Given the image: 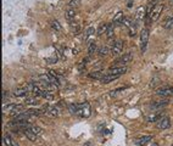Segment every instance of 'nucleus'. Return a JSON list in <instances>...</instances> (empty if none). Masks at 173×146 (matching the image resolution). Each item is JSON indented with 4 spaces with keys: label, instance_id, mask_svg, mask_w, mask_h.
I'll return each mask as SVG.
<instances>
[{
    "label": "nucleus",
    "instance_id": "nucleus-1",
    "mask_svg": "<svg viewBox=\"0 0 173 146\" xmlns=\"http://www.w3.org/2000/svg\"><path fill=\"white\" fill-rule=\"evenodd\" d=\"M68 109H70V112H71L72 115H76V116L83 117V118H89L90 115H91V109H90V105H89L88 102L70 105Z\"/></svg>",
    "mask_w": 173,
    "mask_h": 146
},
{
    "label": "nucleus",
    "instance_id": "nucleus-2",
    "mask_svg": "<svg viewBox=\"0 0 173 146\" xmlns=\"http://www.w3.org/2000/svg\"><path fill=\"white\" fill-rule=\"evenodd\" d=\"M148 43H149V29L144 28L140 33V51L144 54L148 48Z\"/></svg>",
    "mask_w": 173,
    "mask_h": 146
},
{
    "label": "nucleus",
    "instance_id": "nucleus-3",
    "mask_svg": "<svg viewBox=\"0 0 173 146\" xmlns=\"http://www.w3.org/2000/svg\"><path fill=\"white\" fill-rule=\"evenodd\" d=\"M164 9H165V6H164L162 4H157V5L153 9V12H151V15H150L151 21H157V20L160 18V16H161Z\"/></svg>",
    "mask_w": 173,
    "mask_h": 146
},
{
    "label": "nucleus",
    "instance_id": "nucleus-4",
    "mask_svg": "<svg viewBox=\"0 0 173 146\" xmlns=\"http://www.w3.org/2000/svg\"><path fill=\"white\" fill-rule=\"evenodd\" d=\"M156 128L160 129V130H165V129L171 128V121H170V118L166 117V116L162 117L160 121H157V123H156Z\"/></svg>",
    "mask_w": 173,
    "mask_h": 146
},
{
    "label": "nucleus",
    "instance_id": "nucleus-5",
    "mask_svg": "<svg viewBox=\"0 0 173 146\" xmlns=\"http://www.w3.org/2000/svg\"><path fill=\"white\" fill-rule=\"evenodd\" d=\"M127 72V67L126 66H112L109 71V74H113V76H122Z\"/></svg>",
    "mask_w": 173,
    "mask_h": 146
},
{
    "label": "nucleus",
    "instance_id": "nucleus-6",
    "mask_svg": "<svg viewBox=\"0 0 173 146\" xmlns=\"http://www.w3.org/2000/svg\"><path fill=\"white\" fill-rule=\"evenodd\" d=\"M122 49H123V41L122 40H116L111 46V52L113 55H118V54L122 52Z\"/></svg>",
    "mask_w": 173,
    "mask_h": 146
},
{
    "label": "nucleus",
    "instance_id": "nucleus-7",
    "mask_svg": "<svg viewBox=\"0 0 173 146\" xmlns=\"http://www.w3.org/2000/svg\"><path fill=\"white\" fill-rule=\"evenodd\" d=\"M43 110H44V112H45V115H48V116H50V117H57V115H59V111H57V109L56 107H54V106H49V105H45V106H43L42 107Z\"/></svg>",
    "mask_w": 173,
    "mask_h": 146
},
{
    "label": "nucleus",
    "instance_id": "nucleus-8",
    "mask_svg": "<svg viewBox=\"0 0 173 146\" xmlns=\"http://www.w3.org/2000/svg\"><path fill=\"white\" fill-rule=\"evenodd\" d=\"M156 94L160 96H164V98L173 96V87H165L162 89H159V90H156Z\"/></svg>",
    "mask_w": 173,
    "mask_h": 146
},
{
    "label": "nucleus",
    "instance_id": "nucleus-9",
    "mask_svg": "<svg viewBox=\"0 0 173 146\" xmlns=\"http://www.w3.org/2000/svg\"><path fill=\"white\" fill-rule=\"evenodd\" d=\"M132 60H133V55H132V54H126V55H123L122 57H120V60H117V61L115 62V65H118V66H124L126 63L131 62Z\"/></svg>",
    "mask_w": 173,
    "mask_h": 146
},
{
    "label": "nucleus",
    "instance_id": "nucleus-10",
    "mask_svg": "<svg viewBox=\"0 0 173 146\" xmlns=\"http://www.w3.org/2000/svg\"><path fill=\"white\" fill-rule=\"evenodd\" d=\"M170 104V101L168 100H160V101H156V102H153L151 105H150V110H160V109H162V107H165V106H167Z\"/></svg>",
    "mask_w": 173,
    "mask_h": 146
},
{
    "label": "nucleus",
    "instance_id": "nucleus-11",
    "mask_svg": "<svg viewBox=\"0 0 173 146\" xmlns=\"http://www.w3.org/2000/svg\"><path fill=\"white\" fill-rule=\"evenodd\" d=\"M145 15H146V9H145L144 6L138 7V10H137V12H135V21H137V22H139V21L144 20Z\"/></svg>",
    "mask_w": 173,
    "mask_h": 146
},
{
    "label": "nucleus",
    "instance_id": "nucleus-12",
    "mask_svg": "<svg viewBox=\"0 0 173 146\" xmlns=\"http://www.w3.org/2000/svg\"><path fill=\"white\" fill-rule=\"evenodd\" d=\"M151 139H153V135H144V137L138 138V139L135 140V144L138 146H144V145H146L149 141H151Z\"/></svg>",
    "mask_w": 173,
    "mask_h": 146
},
{
    "label": "nucleus",
    "instance_id": "nucleus-13",
    "mask_svg": "<svg viewBox=\"0 0 173 146\" xmlns=\"http://www.w3.org/2000/svg\"><path fill=\"white\" fill-rule=\"evenodd\" d=\"M123 18H124V16H123V12L122 11H118L116 15H115V17H113V26H117V24H122V21H123Z\"/></svg>",
    "mask_w": 173,
    "mask_h": 146
},
{
    "label": "nucleus",
    "instance_id": "nucleus-14",
    "mask_svg": "<svg viewBox=\"0 0 173 146\" xmlns=\"http://www.w3.org/2000/svg\"><path fill=\"white\" fill-rule=\"evenodd\" d=\"M23 134L27 137V139L28 140H31V141H37V134H34L31 129H23Z\"/></svg>",
    "mask_w": 173,
    "mask_h": 146
},
{
    "label": "nucleus",
    "instance_id": "nucleus-15",
    "mask_svg": "<svg viewBox=\"0 0 173 146\" xmlns=\"http://www.w3.org/2000/svg\"><path fill=\"white\" fill-rule=\"evenodd\" d=\"M27 91H28V88L21 87V88H17V89L13 90V95L17 96V98H21V96H24L27 94Z\"/></svg>",
    "mask_w": 173,
    "mask_h": 146
},
{
    "label": "nucleus",
    "instance_id": "nucleus-16",
    "mask_svg": "<svg viewBox=\"0 0 173 146\" xmlns=\"http://www.w3.org/2000/svg\"><path fill=\"white\" fill-rule=\"evenodd\" d=\"M2 141H4L5 146H18V144H17L12 138H10L9 135H4Z\"/></svg>",
    "mask_w": 173,
    "mask_h": 146
},
{
    "label": "nucleus",
    "instance_id": "nucleus-17",
    "mask_svg": "<svg viewBox=\"0 0 173 146\" xmlns=\"http://www.w3.org/2000/svg\"><path fill=\"white\" fill-rule=\"evenodd\" d=\"M65 16H66V18L71 22V21L75 18V16H76V10H75V7H70V9H67L66 12H65Z\"/></svg>",
    "mask_w": 173,
    "mask_h": 146
},
{
    "label": "nucleus",
    "instance_id": "nucleus-18",
    "mask_svg": "<svg viewBox=\"0 0 173 146\" xmlns=\"http://www.w3.org/2000/svg\"><path fill=\"white\" fill-rule=\"evenodd\" d=\"M118 78V76H113V74H107V76H104V78L101 79V83L102 84H107L110 82H113Z\"/></svg>",
    "mask_w": 173,
    "mask_h": 146
},
{
    "label": "nucleus",
    "instance_id": "nucleus-19",
    "mask_svg": "<svg viewBox=\"0 0 173 146\" xmlns=\"http://www.w3.org/2000/svg\"><path fill=\"white\" fill-rule=\"evenodd\" d=\"M70 28H71V32H72L73 34H78V33L81 32V26H79V23H77V22H71V23H70Z\"/></svg>",
    "mask_w": 173,
    "mask_h": 146
},
{
    "label": "nucleus",
    "instance_id": "nucleus-20",
    "mask_svg": "<svg viewBox=\"0 0 173 146\" xmlns=\"http://www.w3.org/2000/svg\"><path fill=\"white\" fill-rule=\"evenodd\" d=\"M50 26H51V28H53V29H55L56 32H60V30H62V26H61V23H60L57 20H51V22H50Z\"/></svg>",
    "mask_w": 173,
    "mask_h": 146
},
{
    "label": "nucleus",
    "instance_id": "nucleus-21",
    "mask_svg": "<svg viewBox=\"0 0 173 146\" xmlns=\"http://www.w3.org/2000/svg\"><path fill=\"white\" fill-rule=\"evenodd\" d=\"M89 78H91V79H102L104 78V73L101 72V71H96V72H91L90 74H89Z\"/></svg>",
    "mask_w": 173,
    "mask_h": 146
},
{
    "label": "nucleus",
    "instance_id": "nucleus-22",
    "mask_svg": "<svg viewBox=\"0 0 173 146\" xmlns=\"http://www.w3.org/2000/svg\"><path fill=\"white\" fill-rule=\"evenodd\" d=\"M39 96H42V98H44V99H46V100H53V99H54V95H53L51 93H49L48 90H44V89L40 91Z\"/></svg>",
    "mask_w": 173,
    "mask_h": 146
},
{
    "label": "nucleus",
    "instance_id": "nucleus-23",
    "mask_svg": "<svg viewBox=\"0 0 173 146\" xmlns=\"http://www.w3.org/2000/svg\"><path fill=\"white\" fill-rule=\"evenodd\" d=\"M162 117H161V115L160 113H154V115H150L148 118H146V121L148 122H156V121H160Z\"/></svg>",
    "mask_w": 173,
    "mask_h": 146
},
{
    "label": "nucleus",
    "instance_id": "nucleus-24",
    "mask_svg": "<svg viewBox=\"0 0 173 146\" xmlns=\"http://www.w3.org/2000/svg\"><path fill=\"white\" fill-rule=\"evenodd\" d=\"M134 23H135V22H134L132 18H129V17H124V18H123V21H122V24H123V26H126V27H128V28H131Z\"/></svg>",
    "mask_w": 173,
    "mask_h": 146
},
{
    "label": "nucleus",
    "instance_id": "nucleus-25",
    "mask_svg": "<svg viewBox=\"0 0 173 146\" xmlns=\"http://www.w3.org/2000/svg\"><path fill=\"white\" fill-rule=\"evenodd\" d=\"M109 52H110V49H109L107 46H101V48L98 49V54H99V56H106Z\"/></svg>",
    "mask_w": 173,
    "mask_h": 146
},
{
    "label": "nucleus",
    "instance_id": "nucleus-26",
    "mask_svg": "<svg viewBox=\"0 0 173 146\" xmlns=\"http://www.w3.org/2000/svg\"><path fill=\"white\" fill-rule=\"evenodd\" d=\"M107 24L106 23H102V24H100L99 26V28H98V30H96V34L98 35H101L102 33H106V30H107Z\"/></svg>",
    "mask_w": 173,
    "mask_h": 146
},
{
    "label": "nucleus",
    "instance_id": "nucleus-27",
    "mask_svg": "<svg viewBox=\"0 0 173 146\" xmlns=\"http://www.w3.org/2000/svg\"><path fill=\"white\" fill-rule=\"evenodd\" d=\"M113 33H115V26L113 24H110L107 27V30H106V37L110 39V38L113 37Z\"/></svg>",
    "mask_w": 173,
    "mask_h": 146
},
{
    "label": "nucleus",
    "instance_id": "nucleus-28",
    "mask_svg": "<svg viewBox=\"0 0 173 146\" xmlns=\"http://www.w3.org/2000/svg\"><path fill=\"white\" fill-rule=\"evenodd\" d=\"M126 88H120V89H116V90H112V91H110L109 93V96H111V98H117L123 90H124Z\"/></svg>",
    "mask_w": 173,
    "mask_h": 146
},
{
    "label": "nucleus",
    "instance_id": "nucleus-29",
    "mask_svg": "<svg viewBox=\"0 0 173 146\" xmlns=\"http://www.w3.org/2000/svg\"><path fill=\"white\" fill-rule=\"evenodd\" d=\"M24 104H26V105H35V104H38V99H37L35 96L27 98V99L24 100Z\"/></svg>",
    "mask_w": 173,
    "mask_h": 146
},
{
    "label": "nucleus",
    "instance_id": "nucleus-30",
    "mask_svg": "<svg viewBox=\"0 0 173 146\" xmlns=\"http://www.w3.org/2000/svg\"><path fill=\"white\" fill-rule=\"evenodd\" d=\"M28 129H31V130H32L34 134H37V135H38V134H40V133L43 132L40 127H38V126H34V124H31V127H29Z\"/></svg>",
    "mask_w": 173,
    "mask_h": 146
},
{
    "label": "nucleus",
    "instance_id": "nucleus-31",
    "mask_svg": "<svg viewBox=\"0 0 173 146\" xmlns=\"http://www.w3.org/2000/svg\"><path fill=\"white\" fill-rule=\"evenodd\" d=\"M94 33H95V28H94L93 26H89V27L86 29V35L89 38V39L93 37V34H94Z\"/></svg>",
    "mask_w": 173,
    "mask_h": 146
},
{
    "label": "nucleus",
    "instance_id": "nucleus-32",
    "mask_svg": "<svg viewBox=\"0 0 173 146\" xmlns=\"http://www.w3.org/2000/svg\"><path fill=\"white\" fill-rule=\"evenodd\" d=\"M96 50H98L96 44H95V43H90V44H89V46H88V52L91 55V54H94Z\"/></svg>",
    "mask_w": 173,
    "mask_h": 146
},
{
    "label": "nucleus",
    "instance_id": "nucleus-33",
    "mask_svg": "<svg viewBox=\"0 0 173 146\" xmlns=\"http://www.w3.org/2000/svg\"><path fill=\"white\" fill-rule=\"evenodd\" d=\"M165 28L168 29V30L173 29V17L167 18V21H166V23H165Z\"/></svg>",
    "mask_w": 173,
    "mask_h": 146
},
{
    "label": "nucleus",
    "instance_id": "nucleus-34",
    "mask_svg": "<svg viewBox=\"0 0 173 146\" xmlns=\"http://www.w3.org/2000/svg\"><path fill=\"white\" fill-rule=\"evenodd\" d=\"M81 0H71L70 1V7H76L77 5H79Z\"/></svg>",
    "mask_w": 173,
    "mask_h": 146
},
{
    "label": "nucleus",
    "instance_id": "nucleus-35",
    "mask_svg": "<svg viewBox=\"0 0 173 146\" xmlns=\"http://www.w3.org/2000/svg\"><path fill=\"white\" fill-rule=\"evenodd\" d=\"M56 62H57L56 56H54V57H49V60H48V63H56Z\"/></svg>",
    "mask_w": 173,
    "mask_h": 146
},
{
    "label": "nucleus",
    "instance_id": "nucleus-36",
    "mask_svg": "<svg viewBox=\"0 0 173 146\" xmlns=\"http://www.w3.org/2000/svg\"><path fill=\"white\" fill-rule=\"evenodd\" d=\"M83 146H94V145H93V143H90V141H89V143H86Z\"/></svg>",
    "mask_w": 173,
    "mask_h": 146
},
{
    "label": "nucleus",
    "instance_id": "nucleus-37",
    "mask_svg": "<svg viewBox=\"0 0 173 146\" xmlns=\"http://www.w3.org/2000/svg\"><path fill=\"white\" fill-rule=\"evenodd\" d=\"M170 4H171V5L173 6V0H170Z\"/></svg>",
    "mask_w": 173,
    "mask_h": 146
},
{
    "label": "nucleus",
    "instance_id": "nucleus-38",
    "mask_svg": "<svg viewBox=\"0 0 173 146\" xmlns=\"http://www.w3.org/2000/svg\"><path fill=\"white\" fill-rule=\"evenodd\" d=\"M148 1H149V2H151V1H154V0H148Z\"/></svg>",
    "mask_w": 173,
    "mask_h": 146
}]
</instances>
